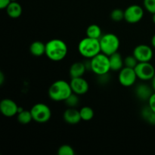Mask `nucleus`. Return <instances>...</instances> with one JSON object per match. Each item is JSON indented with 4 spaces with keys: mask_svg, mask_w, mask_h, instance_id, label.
I'll use <instances>...</instances> for the list:
<instances>
[{
    "mask_svg": "<svg viewBox=\"0 0 155 155\" xmlns=\"http://www.w3.org/2000/svg\"><path fill=\"white\" fill-rule=\"evenodd\" d=\"M12 2L11 0H0V8L5 9L8 7L10 3Z\"/></svg>",
    "mask_w": 155,
    "mask_h": 155,
    "instance_id": "obj_29",
    "label": "nucleus"
},
{
    "mask_svg": "<svg viewBox=\"0 0 155 155\" xmlns=\"http://www.w3.org/2000/svg\"><path fill=\"white\" fill-rule=\"evenodd\" d=\"M5 9L8 15L12 18H18L22 14V7L18 2H12Z\"/></svg>",
    "mask_w": 155,
    "mask_h": 155,
    "instance_id": "obj_17",
    "label": "nucleus"
},
{
    "mask_svg": "<svg viewBox=\"0 0 155 155\" xmlns=\"http://www.w3.org/2000/svg\"><path fill=\"white\" fill-rule=\"evenodd\" d=\"M110 61V71H120L124 65V59H123L122 55L119 52H115L109 56Z\"/></svg>",
    "mask_w": 155,
    "mask_h": 155,
    "instance_id": "obj_15",
    "label": "nucleus"
},
{
    "mask_svg": "<svg viewBox=\"0 0 155 155\" xmlns=\"http://www.w3.org/2000/svg\"><path fill=\"white\" fill-rule=\"evenodd\" d=\"M12 2H17V0H11Z\"/></svg>",
    "mask_w": 155,
    "mask_h": 155,
    "instance_id": "obj_34",
    "label": "nucleus"
},
{
    "mask_svg": "<svg viewBox=\"0 0 155 155\" xmlns=\"http://www.w3.org/2000/svg\"><path fill=\"white\" fill-rule=\"evenodd\" d=\"M58 155H74L75 151L74 148L68 145H63L58 150Z\"/></svg>",
    "mask_w": 155,
    "mask_h": 155,
    "instance_id": "obj_25",
    "label": "nucleus"
},
{
    "mask_svg": "<svg viewBox=\"0 0 155 155\" xmlns=\"http://www.w3.org/2000/svg\"><path fill=\"white\" fill-rule=\"evenodd\" d=\"M80 117H81L82 120L84 121H89L93 118L94 117V111L90 107H83L80 110Z\"/></svg>",
    "mask_w": 155,
    "mask_h": 155,
    "instance_id": "obj_22",
    "label": "nucleus"
},
{
    "mask_svg": "<svg viewBox=\"0 0 155 155\" xmlns=\"http://www.w3.org/2000/svg\"><path fill=\"white\" fill-rule=\"evenodd\" d=\"M5 81V75L2 71H0V85H2Z\"/></svg>",
    "mask_w": 155,
    "mask_h": 155,
    "instance_id": "obj_30",
    "label": "nucleus"
},
{
    "mask_svg": "<svg viewBox=\"0 0 155 155\" xmlns=\"http://www.w3.org/2000/svg\"><path fill=\"white\" fill-rule=\"evenodd\" d=\"M64 102L68 107H76L79 104L80 98H79L78 95H77V94L73 92V93L71 94V95H70L69 96H68V98L65 100Z\"/></svg>",
    "mask_w": 155,
    "mask_h": 155,
    "instance_id": "obj_23",
    "label": "nucleus"
},
{
    "mask_svg": "<svg viewBox=\"0 0 155 155\" xmlns=\"http://www.w3.org/2000/svg\"><path fill=\"white\" fill-rule=\"evenodd\" d=\"M139 61H138L137 59L135 58V56L133 55H129L127 57H126L124 58V65L125 67L130 68H135L136 67V65L138 64Z\"/></svg>",
    "mask_w": 155,
    "mask_h": 155,
    "instance_id": "obj_26",
    "label": "nucleus"
},
{
    "mask_svg": "<svg viewBox=\"0 0 155 155\" xmlns=\"http://www.w3.org/2000/svg\"><path fill=\"white\" fill-rule=\"evenodd\" d=\"M67 44L59 39H53L45 44V55L53 61H60L68 54Z\"/></svg>",
    "mask_w": 155,
    "mask_h": 155,
    "instance_id": "obj_1",
    "label": "nucleus"
},
{
    "mask_svg": "<svg viewBox=\"0 0 155 155\" xmlns=\"http://www.w3.org/2000/svg\"><path fill=\"white\" fill-rule=\"evenodd\" d=\"M148 106L155 112V92L148 99Z\"/></svg>",
    "mask_w": 155,
    "mask_h": 155,
    "instance_id": "obj_28",
    "label": "nucleus"
},
{
    "mask_svg": "<svg viewBox=\"0 0 155 155\" xmlns=\"http://www.w3.org/2000/svg\"><path fill=\"white\" fill-rule=\"evenodd\" d=\"M33 120L39 124H44L48 122L51 116V111L50 107L44 103H37L32 107L31 110Z\"/></svg>",
    "mask_w": 155,
    "mask_h": 155,
    "instance_id": "obj_6",
    "label": "nucleus"
},
{
    "mask_svg": "<svg viewBox=\"0 0 155 155\" xmlns=\"http://www.w3.org/2000/svg\"><path fill=\"white\" fill-rule=\"evenodd\" d=\"M30 51L33 55L36 57L45 54V44L41 41H35L30 45Z\"/></svg>",
    "mask_w": 155,
    "mask_h": 155,
    "instance_id": "obj_18",
    "label": "nucleus"
},
{
    "mask_svg": "<svg viewBox=\"0 0 155 155\" xmlns=\"http://www.w3.org/2000/svg\"><path fill=\"white\" fill-rule=\"evenodd\" d=\"M63 118L65 122L71 125H75L82 120L80 110H77L75 107H68L64 112Z\"/></svg>",
    "mask_w": 155,
    "mask_h": 155,
    "instance_id": "obj_13",
    "label": "nucleus"
},
{
    "mask_svg": "<svg viewBox=\"0 0 155 155\" xmlns=\"http://www.w3.org/2000/svg\"><path fill=\"white\" fill-rule=\"evenodd\" d=\"M151 87L153 88V89H154V91L155 92V75L152 78V80H151Z\"/></svg>",
    "mask_w": 155,
    "mask_h": 155,
    "instance_id": "obj_31",
    "label": "nucleus"
},
{
    "mask_svg": "<svg viewBox=\"0 0 155 155\" xmlns=\"http://www.w3.org/2000/svg\"><path fill=\"white\" fill-rule=\"evenodd\" d=\"M151 45L155 48V34L153 36L152 39H151Z\"/></svg>",
    "mask_w": 155,
    "mask_h": 155,
    "instance_id": "obj_32",
    "label": "nucleus"
},
{
    "mask_svg": "<svg viewBox=\"0 0 155 155\" xmlns=\"http://www.w3.org/2000/svg\"><path fill=\"white\" fill-rule=\"evenodd\" d=\"M17 119L18 121L21 124H28L30 121L33 120V117H32V114L30 110H24L23 111L20 112L18 114L17 116Z\"/></svg>",
    "mask_w": 155,
    "mask_h": 155,
    "instance_id": "obj_21",
    "label": "nucleus"
},
{
    "mask_svg": "<svg viewBox=\"0 0 155 155\" xmlns=\"http://www.w3.org/2000/svg\"><path fill=\"white\" fill-rule=\"evenodd\" d=\"M102 36L101 28L97 24H91L86 29V36L92 39H99Z\"/></svg>",
    "mask_w": 155,
    "mask_h": 155,
    "instance_id": "obj_20",
    "label": "nucleus"
},
{
    "mask_svg": "<svg viewBox=\"0 0 155 155\" xmlns=\"http://www.w3.org/2000/svg\"><path fill=\"white\" fill-rule=\"evenodd\" d=\"M144 9L138 5H132L124 11V20L129 24H136L142 19Z\"/></svg>",
    "mask_w": 155,
    "mask_h": 155,
    "instance_id": "obj_8",
    "label": "nucleus"
},
{
    "mask_svg": "<svg viewBox=\"0 0 155 155\" xmlns=\"http://www.w3.org/2000/svg\"><path fill=\"white\" fill-rule=\"evenodd\" d=\"M91 71L98 76L107 74L110 71L109 56L101 52L91 58Z\"/></svg>",
    "mask_w": 155,
    "mask_h": 155,
    "instance_id": "obj_4",
    "label": "nucleus"
},
{
    "mask_svg": "<svg viewBox=\"0 0 155 155\" xmlns=\"http://www.w3.org/2000/svg\"><path fill=\"white\" fill-rule=\"evenodd\" d=\"M134 69L138 78L143 81L151 80L155 75V69L150 62H139Z\"/></svg>",
    "mask_w": 155,
    "mask_h": 155,
    "instance_id": "obj_7",
    "label": "nucleus"
},
{
    "mask_svg": "<svg viewBox=\"0 0 155 155\" xmlns=\"http://www.w3.org/2000/svg\"><path fill=\"white\" fill-rule=\"evenodd\" d=\"M18 104L12 99L5 98L0 102V111L7 117H12L15 115L18 114Z\"/></svg>",
    "mask_w": 155,
    "mask_h": 155,
    "instance_id": "obj_11",
    "label": "nucleus"
},
{
    "mask_svg": "<svg viewBox=\"0 0 155 155\" xmlns=\"http://www.w3.org/2000/svg\"><path fill=\"white\" fill-rule=\"evenodd\" d=\"M101 51L107 55L117 52L120 47V39L114 33H105L99 39Z\"/></svg>",
    "mask_w": 155,
    "mask_h": 155,
    "instance_id": "obj_5",
    "label": "nucleus"
},
{
    "mask_svg": "<svg viewBox=\"0 0 155 155\" xmlns=\"http://www.w3.org/2000/svg\"><path fill=\"white\" fill-rule=\"evenodd\" d=\"M143 5L147 12L152 15L155 13V0H144Z\"/></svg>",
    "mask_w": 155,
    "mask_h": 155,
    "instance_id": "obj_27",
    "label": "nucleus"
},
{
    "mask_svg": "<svg viewBox=\"0 0 155 155\" xmlns=\"http://www.w3.org/2000/svg\"><path fill=\"white\" fill-rule=\"evenodd\" d=\"M70 85L72 92L78 95H84L89 91V83L83 77L72 78L70 82Z\"/></svg>",
    "mask_w": 155,
    "mask_h": 155,
    "instance_id": "obj_12",
    "label": "nucleus"
},
{
    "mask_svg": "<svg viewBox=\"0 0 155 155\" xmlns=\"http://www.w3.org/2000/svg\"><path fill=\"white\" fill-rule=\"evenodd\" d=\"M154 89L152 87H150L148 85L141 83L136 86L135 89V93L136 97L142 101H148L150 97L151 96L154 92Z\"/></svg>",
    "mask_w": 155,
    "mask_h": 155,
    "instance_id": "obj_14",
    "label": "nucleus"
},
{
    "mask_svg": "<svg viewBox=\"0 0 155 155\" xmlns=\"http://www.w3.org/2000/svg\"><path fill=\"white\" fill-rule=\"evenodd\" d=\"M48 96L54 101H64L70 95L73 93L70 83L65 80H57L50 86Z\"/></svg>",
    "mask_w": 155,
    "mask_h": 155,
    "instance_id": "obj_2",
    "label": "nucleus"
},
{
    "mask_svg": "<svg viewBox=\"0 0 155 155\" xmlns=\"http://www.w3.org/2000/svg\"><path fill=\"white\" fill-rule=\"evenodd\" d=\"M152 21L154 22V24H155V13L153 14V16H152Z\"/></svg>",
    "mask_w": 155,
    "mask_h": 155,
    "instance_id": "obj_33",
    "label": "nucleus"
},
{
    "mask_svg": "<svg viewBox=\"0 0 155 155\" xmlns=\"http://www.w3.org/2000/svg\"><path fill=\"white\" fill-rule=\"evenodd\" d=\"M86 67L85 63L83 62H75L71 66L69 70L70 77L72 78H77V77H81L84 75L86 71Z\"/></svg>",
    "mask_w": 155,
    "mask_h": 155,
    "instance_id": "obj_16",
    "label": "nucleus"
},
{
    "mask_svg": "<svg viewBox=\"0 0 155 155\" xmlns=\"http://www.w3.org/2000/svg\"><path fill=\"white\" fill-rule=\"evenodd\" d=\"M137 75L134 68L124 67L120 71L118 75V80L122 86L130 87L133 86L137 80Z\"/></svg>",
    "mask_w": 155,
    "mask_h": 155,
    "instance_id": "obj_9",
    "label": "nucleus"
},
{
    "mask_svg": "<svg viewBox=\"0 0 155 155\" xmlns=\"http://www.w3.org/2000/svg\"><path fill=\"white\" fill-rule=\"evenodd\" d=\"M141 116L144 120L146 121L148 124L155 126V112L149 106L143 107L141 111Z\"/></svg>",
    "mask_w": 155,
    "mask_h": 155,
    "instance_id": "obj_19",
    "label": "nucleus"
},
{
    "mask_svg": "<svg viewBox=\"0 0 155 155\" xmlns=\"http://www.w3.org/2000/svg\"><path fill=\"white\" fill-rule=\"evenodd\" d=\"M133 54L139 62H150L153 58V50L149 45L141 44L136 46Z\"/></svg>",
    "mask_w": 155,
    "mask_h": 155,
    "instance_id": "obj_10",
    "label": "nucleus"
},
{
    "mask_svg": "<svg viewBox=\"0 0 155 155\" xmlns=\"http://www.w3.org/2000/svg\"><path fill=\"white\" fill-rule=\"evenodd\" d=\"M78 51L83 57L86 58H92L101 53L99 39L88 37L83 38L78 44Z\"/></svg>",
    "mask_w": 155,
    "mask_h": 155,
    "instance_id": "obj_3",
    "label": "nucleus"
},
{
    "mask_svg": "<svg viewBox=\"0 0 155 155\" xmlns=\"http://www.w3.org/2000/svg\"><path fill=\"white\" fill-rule=\"evenodd\" d=\"M110 18L115 22H120L124 19V11L120 8L114 9L110 13Z\"/></svg>",
    "mask_w": 155,
    "mask_h": 155,
    "instance_id": "obj_24",
    "label": "nucleus"
}]
</instances>
